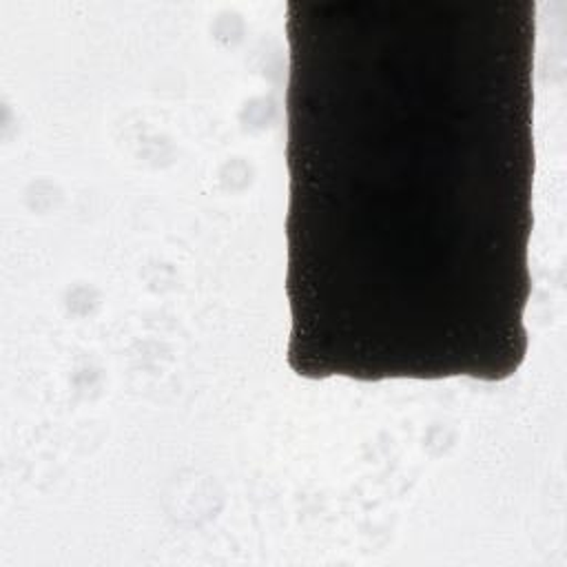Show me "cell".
Instances as JSON below:
<instances>
[{
    "instance_id": "obj_1",
    "label": "cell",
    "mask_w": 567,
    "mask_h": 567,
    "mask_svg": "<svg viewBox=\"0 0 567 567\" xmlns=\"http://www.w3.org/2000/svg\"><path fill=\"white\" fill-rule=\"evenodd\" d=\"M288 365L505 381L525 361L534 0H290Z\"/></svg>"
}]
</instances>
